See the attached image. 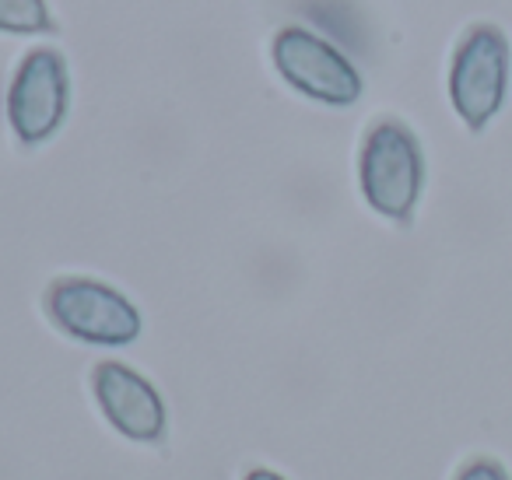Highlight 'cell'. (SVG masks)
<instances>
[{"label":"cell","instance_id":"obj_1","mask_svg":"<svg viewBox=\"0 0 512 480\" xmlns=\"http://www.w3.org/2000/svg\"><path fill=\"white\" fill-rule=\"evenodd\" d=\"M358 183L376 214L390 221L411 218L425 186V155L407 123H372L358 155Z\"/></svg>","mask_w":512,"mask_h":480},{"label":"cell","instance_id":"obj_2","mask_svg":"<svg viewBox=\"0 0 512 480\" xmlns=\"http://www.w3.org/2000/svg\"><path fill=\"white\" fill-rule=\"evenodd\" d=\"M46 316L81 344L123 347L141 337V312L123 291L92 277H60L46 288Z\"/></svg>","mask_w":512,"mask_h":480},{"label":"cell","instance_id":"obj_3","mask_svg":"<svg viewBox=\"0 0 512 480\" xmlns=\"http://www.w3.org/2000/svg\"><path fill=\"white\" fill-rule=\"evenodd\" d=\"M71 106L67 60L53 46H36L15 67L8 85V123L25 148L50 141Z\"/></svg>","mask_w":512,"mask_h":480},{"label":"cell","instance_id":"obj_4","mask_svg":"<svg viewBox=\"0 0 512 480\" xmlns=\"http://www.w3.org/2000/svg\"><path fill=\"white\" fill-rule=\"evenodd\" d=\"M271 60L278 74L309 99L323 106H355L362 99L358 67L316 32L302 25H285L271 39Z\"/></svg>","mask_w":512,"mask_h":480},{"label":"cell","instance_id":"obj_5","mask_svg":"<svg viewBox=\"0 0 512 480\" xmlns=\"http://www.w3.org/2000/svg\"><path fill=\"white\" fill-rule=\"evenodd\" d=\"M509 39L495 25H474L460 39L449 71V99L470 130H481L505 102Z\"/></svg>","mask_w":512,"mask_h":480},{"label":"cell","instance_id":"obj_6","mask_svg":"<svg viewBox=\"0 0 512 480\" xmlns=\"http://www.w3.org/2000/svg\"><path fill=\"white\" fill-rule=\"evenodd\" d=\"M95 400L106 421L134 442H158L165 435V403L158 389L120 361H102L92 375Z\"/></svg>","mask_w":512,"mask_h":480},{"label":"cell","instance_id":"obj_7","mask_svg":"<svg viewBox=\"0 0 512 480\" xmlns=\"http://www.w3.org/2000/svg\"><path fill=\"white\" fill-rule=\"evenodd\" d=\"M57 29L46 0H0V32L8 36H46Z\"/></svg>","mask_w":512,"mask_h":480},{"label":"cell","instance_id":"obj_8","mask_svg":"<svg viewBox=\"0 0 512 480\" xmlns=\"http://www.w3.org/2000/svg\"><path fill=\"white\" fill-rule=\"evenodd\" d=\"M456 480H509V470H505L498 459L491 456H477L456 473Z\"/></svg>","mask_w":512,"mask_h":480},{"label":"cell","instance_id":"obj_9","mask_svg":"<svg viewBox=\"0 0 512 480\" xmlns=\"http://www.w3.org/2000/svg\"><path fill=\"white\" fill-rule=\"evenodd\" d=\"M246 480H285V477H281V473L264 470V466H260V470H249V473H246Z\"/></svg>","mask_w":512,"mask_h":480}]
</instances>
